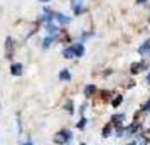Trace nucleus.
<instances>
[{"label": "nucleus", "mask_w": 150, "mask_h": 145, "mask_svg": "<svg viewBox=\"0 0 150 145\" xmlns=\"http://www.w3.org/2000/svg\"><path fill=\"white\" fill-rule=\"evenodd\" d=\"M137 2H138V4H145V2H147V0H137Z\"/></svg>", "instance_id": "obj_11"}, {"label": "nucleus", "mask_w": 150, "mask_h": 145, "mask_svg": "<svg viewBox=\"0 0 150 145\" xmlns=\"http://www.w3.org/2000/svg\"><path fill=\"white\" fill-rule=\"evenodd\" d=\"M24 145H32V142H27V144H24Z\"/></svg>", "instance_id": "obj_12"}, {"label": "nucleus", "mask_w": 150, "mask_h": 145, "mask_svg": "<svg viewBox=\"0 0 150 145\" xmlns=\"http://www.w3.org/2000/svg\"><path fill=\"white\" fill-rule=\"evenodd\" d=\"M54 19L59 22V24H62V25H66V24H69V22H71V19H69L68 15L59 14V12H57V14H54Z\"/></svg>", "instance_id": "obj_3"}, {"label": "nucleus", "mask_w": 150, "mask_h": 145, "mask_svg": "<svg viewBox=\"0 0 150 145\" xmlns=\"http://www.w3.org/2000/svg\"><path fill=\"white\" fill-rule=\"evenodd\" d=\"M84 93H86V96H89L91 93H95V86H86V90H84Z\"/></svg>", "instance_id": "obj_10"}, {"label": "nucleus", "mask_w": 150, "mask_h": 145, "mask_svg": "<svg viewBox=\"0 0 150 145\" xmlns=\"http://www.w3.org/2000/svg\"><path fill=\"white\" fill-rule=\"evenodd\" d=\"M140 52H143V54H149L150 52V42H145L142 46V49H140Z\"/></svg>", "instance_id": "obj_7"}, {"label": "nucleus", "mask_w": 150, "mask_h": 145, "mask_svg": "<svg viewBox=\"0 0 150 145\" xmlns=\"http://www.w3.org/2000/svg\"><path fill=\"white\" fill-rule=\"evenodd\" d=\"M59 78H61L62 81H68L69 78H71V74H69V71H68V69H62L61 73H59Z\"/></svg>", "instance_id": "obj_5"}, {"label": "nucleus", "mask_w": 150, "mask_h": 145, "mask_svg": "<svg viewBox=\"0 0 150 145\" xmlns=\"http://www.w3.org/2000/svg\"><path fill=\"white\" fill-rule=\"evenodd\" d=\"M51 42H52V37L49 35V37H46V39H44V42H42V47H49V46H51Z\"/></svg>", "instance_id": "obj_8"}, {"label": "nucleus", "mask_w": 150, "mask_h": 145, "mask_svg": "<svg viewBox=\"0 0 150 145\" xmlns=\"http://www.w3.org/2000/svg\"><path fill=\"white\" fill-rule=\"evenodd\" d=\"M47 32H49V34H56V32H57V27L49 24V25H47Z\"/></svg>", "instance_id": "obj_9"}, {"label": "nucleus", "mask_w": 150, "mask_h": 145, "mask_svg": "<svg viewBox=\"0 0 150 145\" xmlns=\"http://www.w3.org/2000/svg\"><path fill=\"white\" fill-rule=\"evenodd\" d=\"M5 54H7L8 59L14 56V41H12V37H7V41H5Z\"/></svg>", "instance_id": "obj_1"}, {"label": "nucleus", "mask_w": 150, "mask_h": 145, "mask_svg": "<svg viewBox=\"0 0 150 145\" xmlns=\"http://www.w3.org/2000/svg\"><path fill=\"white\" fill-rule=\"evenodd\" d=\"M73 51H74V56H83V54H84V47H83L81 44L73 46Z\"/></svg>", "instance_id": "obj_4"}, {"label": "nucleus", "mask_w": 150, "mask_h": 145, "mask_svg": "<svg viewBox=\"0 0 150 145\" xmlns=\"http://www.w3.org/2000/svg\"><path fill=\"white\" fill-rule=\"evenodd\" d=\"M10 73H12V76H21L22 74V64L21 62H15L10 66Z\"/></svg>", "instance_id": "obj_2"}, {"label": "nucleus", "mask_w": 150, "mask_h": 145, "mask_svg": "<svg viewBox=\"0 0 150 145\" xmlns=\"http://www.w3.org/2000/svg\"><path fill=\"white\" fill-rule=\"evenodd\" d=\"M62 56H64V57H73V56H74L73 46H71V47H68V49H64V51H62Z\"/></svg>", "instance_id": "obj_6"}, {"label": "nucleus", "mask_w": 150, "mask_h": 145, "mask_svg": "<svg viewBox=\"0 0 150 145\" xmlns=\"http://www.w3.org/2000/svg\"><path fill=\"white\" fill-rule=\"evenodd\" d=\"M39 2H51V0H39Z\"/></svg>", "instance_id": "obj_13"}]
</instances>
